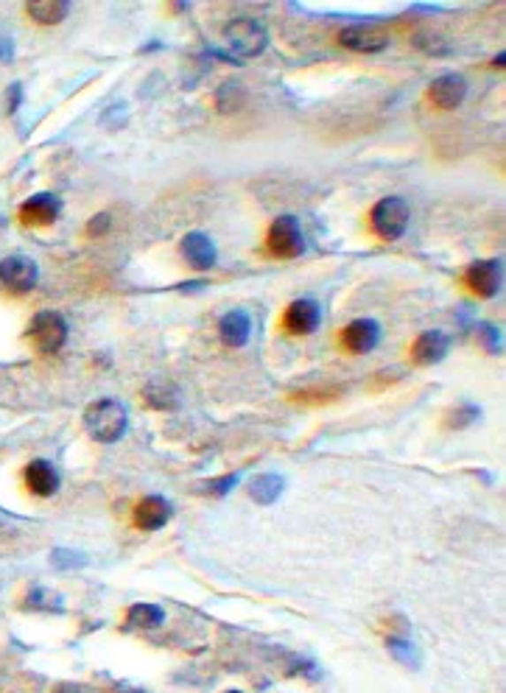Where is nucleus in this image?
I'll list each match as a JSON object with an SVG mask.
<instances>
[{"label":"nucleus","mask_w":506,"mask_h":693,"mask_svg":"<svg viewBox=\"0 0 506 693\" xmlns=\"http://www.w3.org/2000/svg\"><path fill=\"white\" fill-rule=\"evenodd\" d=\"M126 428H129V412L115 397L93 400L84 408V431L90 434V439L101 442V445H115L126 434Z\"/></svg>","instance_id":"nucleus-1"},{"label":"nucleus","mask_w":506,"mask_h":693,"mask_svg":"<svg viewBox=\"0 0 506 693\" xmlns=\"http://www.w3.org/2000/svg\"><path fill=\"white\" fill-rule=\"evenodd\" d=\"M224 45L230 53H235L238 59H252L266 50L269 34L257 20L238 17V20H230L224 26Z\"/></svg>","instance_id":"nucleus-2"},{"label":"nucleus","mask_w":506,"mask_h":693,"mask_svg":"<svg viewBox=\"0 0 506 693\" xmlns=\"http://www.w3.org/2000/svg\"><path fill=\"white\" fill-rule=\"evenodd\" d=\"M409 219H411V210H409L406 199L387 196L370 210V229L375 238L392 243L406 233Z\"/></svg>","instance_id":"nucleus-3"},{"label":"nucleus","mask_w":506,"mask_h":693,"mask_svg":"<svg viewBox=\"0 0 506 693\" xmlns=\"http://www.w3.org/2000/svg\"><path fill=\"white\" fill-rule=\"evenodd\" d=\"M264 252L274 260H291V258H300L305 252L300 224H296L294 216H280L269 224Z\"/></svg>","instance_id":"nucleus-4"},{"label":"nucleus","mask_w":506,"mask_h":693,"mask_svg":"<svg viewBox=\"0 0 506 693\" xmlns=\"http://www.w3.org/2000/svg\"><path fill=\"white\" fill-rule=\"evenodd\" d=\"M26 335H28V342L34 344V350H37V352L54 355L67 342V322H65V316L57 313V311H40L28 322Z\"/></svg>","instance_id":"nucleus-5"},{"label":"nucleus","mask_w":506,"mask_h":693,"mask_svg":"<svg viewBox=\"0 0 506 693\" xmlns=\"http://www.w3.org/2000/svg\"><path fill=\"white\" fill-rule=\"evenodd\" d=\"M37 286V263L26 255H9L0 260V291L23 296Z\"/></svg>","instance_id":"nucleus-6"},{"label":"nucleus","mask_w":506,"mask_h":693,"mask_svg":"<svg viewBox=\"0 0 506 693\" xmlns=\"http://www.w3.org/2000/svg\"><path fill=\"white\" fill-rule=\"evenodd\" d=\"M464 289L479 299H493L501 291V260H473L462 274Z\"/></svg>","instance_id":"nucleus-7"},{"label":"nucleus","mask_w":506,"mask_h":693,"mask_svg":"<svg viewBox=\"0 0 506 693\" xmlns=\"http://www.w3.org/2000/svg\"><path fill=\"white\" fill-rule=\"evenodd\" d=\"M426 98H428V104L433 106V110H440V112L459 110L462 101L467 98V81L459 73H445V76L433 79L428 84Z\"/></svg>","instance_id":"nucleus-8"},{"label":"nucleus","mask_w":506,"mask_h":693,"mask_svg":"<svg viewBox=\"0 0 506 693\" xmlns=\"http://www.w3.org/2000/svg\"><path fill=\"white\" fill-rule=\"evenodd\" d=\"M339 45L353 53H380L389 45V31L380 26H347L339 31Z\"/></svg>","instance_id":"nucleus-9"},{"label":"nucleus","mask_w":506,"mask_h":693,"mask_svg":"<svg viewBox=\"0 0 506 693\" xmlns=\"http://www.w3.org/2000/svg\"><path fill=\"white\" fill-rule=\"evenodd\" d=\"M380 339V327L375 319H353L339 333V347L350 355H366L372 352Z\"/></svg>","instance_id":"nucleus-10"},{"label":"nucleus","mask_w":506,"mask_h":693,"mask_svg":"<svg viewBox=\"0 0 506 693\" xmlns=\"http://www.w3.org/2000/svg\"><path fill=\"white\" fill-rule=\"evenodd\" d=\"M280 327L288 335H310L319 327V305L313 299H294L286 305Z\"/></svg>","instance_id":"nucleus-11"},{"label":"nucleus","mask_w":506,"mask_h":693,"mask_svg":"<svg viewBox=\"0 0 506 693\" xmlns=\"http://www.w3.org/2000/svg\"><path fill=\"white\" fill-rule=\"evenodd\" d=\"M450 350V339L442 330H426L420 333L409 347V358L417 366H433L440 364Z\"/></svg>","instance_id":"nucleus-12"},{"label":"nucleus","mask_w":506,"mask_h":693,"mask_svg":"<svg viewBox=\"0 0 506 693\" xmlns=\"http://www.w3.org/2000/svg\"><path fill=\"white\" fill-rule=\"evenodd\" d=\"M171 520V504L160 495H146L132 509V523L141 531H157Z\"/></svg>","instance_id":"nucleus-13"},{"label":"nucleus","mask_w":506,"mask_h":693,"mask_svg":"<svg viewBox=\"0 0 506 693\" xmlns=\"http://www.w3.org/2000/svg\"><path fill=\"white\" fill-rule=\"evenodd\" d=\"M180 255L185 258V263L190 266V269H196V272H207V269H213L216 266V246H213V241L207 238L204 233H188L182 241H180Z\"/></svg>","instance_id":"nucleus-14"},{"label":"nucleus","mask_w":506,"mask_h":693,"mask_svg":"<svg viewBox=\"0 0 506 693\" xmlns=\"http://www.w3.org/2000/svg\"><path fill=\"white\" fill-rule=\"evenodd\" d=\"M59 199L54 193H40V196H31L28 202H23L20 207V221L26 227H50L59 219Z\"/></svg>","instance_id":"nucleus-15"},{"label":"nucleus","mask_w":506,"mask_h":693,"mask_svg":"<svg viewBox=\"0 0 506 693\" xmlns=\"http://www.w3.org/2000/svg\"><path fill=\"white\" fill-rule=\"evenodd\" d=\"M23 481H26V489H28L31 495L50 497V495L59 489V473L54 470V465H50V461L37 458V461H31V465L26 467Z\"/></svg>","instance_id":"nucleus-16"},{"label":"nucleus","mask_w":506,"mask_h":693,"mask_svg":"<svg viewBox=\"0 0 506 693\" xmlns=\"http://www.w3.org/2000/svg\"><path fill=\"white\" fill-rule=\"evenodd\" d=\"M218 335H221V342H224L226 347L238 350V347H243V344L249 342V335H252V319L243 313V311L224 313L221 322H218Z\"/></svg>","instance_id":"nucleus-17"},{"label":"nucleus","mask_w":506,"mask_h":693,"mask_svg":"<svg viewBox=\"0 0 506 693\" xmlns=\"http://www.w3.org/2000/svg\"><path fill=\"white\" fill-rule=\"evenodd\" d=\"M247 492H249V497L255 504L269 506V504H274L277 497L286 492V478L277 475V473H260V475H255L249 481Z\"/></svg>","instance_id":"nucleus-18"},{"label":"nucleus","mask_w":506,"mask_h":693,"mask_svg":"<svg viewBox=\"0 0 506 693\" xmlns=\"http://www.w3.org/2000/svg\"><path fill=\"white\" fill-rule=\"evenodd\" d=\"M165 624V612L157 604H132L126 618H124V629H157Z\"/></svg>","instance_id":"nucleus-19"},{"label":"nucleus","mask_w":506,"mask_h":693,"mask_svg":"<svg viewBox=\"0 0 506 693\" xmlns=\"http://www.w3.org/2000/svg\"><path fill=\"white\" fill-rule=\"evenodd\" d=\"M141 397H143V403H146L149 408H160V412H171V408H180V392H177V389H173L171 383H165V381H149V383L143 386Z\"/></svg>","instance_id":"nucleus-20"},{"label":"nucleus","mask_w":506,"mask_h":693,"mask_svg":"<svg viewBox=\"0 0 506 693\" xmlns=\"http://www.w3.org/2000/svg\"><path fill=\"white\" fill-rule=\"evenodd\" d=\"M67 12H71V6L65 4V0H31V4L26 6V14L31 17L34 23L40 26H57L62 23Z\"/></svg>","instance_id":"nucleus-21"},{"label":"nucleus","mask_w":506,"mask_h":693,"mask_svg":"<svg viewBox=\"0 0 506 693\" xmlns=\"http://www.w3.org/2000/svg\"><path fill=\"white\" fill-rule=\"evenodd\" d=\"M479 420H481V408L473 405V403H464V405L450 408V412L445 414V428L462 431V428H470V425H476Z\"/></svg>","instance_id":"nucleus-22"},{"label":"nucleus","mask_w":506,"mask_h":693,"mask_svg":"<svg viewBox=\"0 0 506 693\" xmlns=\"http://www.w3.org/2000/svg\"><path fill=\"white\" fill-rule=\"evenodd\" d=\"M387 646H389V654L395 657V660H400L403 666H409V668L420 666V651H417V646L409 641V637L389 635V637H387Z\"/></svg>","instance_id":"nucleus-23"},{"label":"nucleus","mask_w":506,"mask_h":693,"mask_svg":"<svg viewBox=\"0 0 506 693\" xmlns=\"http://www.w3.org/2000/svg\"><path fill=\"white\" fill-rule=\"evenodd\" d=\"M23 607H26V610H42V612H62V610H65V601H62L57 593L34 588V590L26 596Z\"/></svg>","instance_id":"nucleus-24"},{"label":"nucleus","mask_w":506,"mask_h":693,"mask_svg":"<svg viewBox=\"0 0 506 693\" xmlns=\"http://www.w3.org/2000/svg\"><path fill=\"white\" fill-rule=\"evenodd\" d=\"M243 98H247L243 87H238V84H224L221 90L216 93V110L224 112V115H233V112H238L241 106H243Z\"/></svg>","instance_id":"nucleus-25"},{"label":"nucleus","mask_w":506,"mask_h":693,"mask_svg":"<svg viewBox=\"0 0 506 693\" xmlns=\"http://www.w3.org/2000/svg\"><path fill=\"white\" fill-rule=\"evenodd\" d=\"M336 397H341V386L300 389V392H294V395H291L294 403H334Z\"/></svg>","instance_id":"nucleus-26"},{"label":"nucleus","mask_w":506,"mask_h":693,"mask_svg":"<svg viewBox=\"0 0 506 693\" xmlns=\"http://www.w3.org/2000/svg\"><path fill=\"white\" fill-rule=\"evenodd\" d=\"M50 565H54L57 571H71V567H84L87 557L76 554L71 548H57V551H50Z\"/></svg>","instance_id":"nucleus-27"},{"label":"nucleus","mask_w":506,"mask_h":693,"mask_svg":"<svg viewBox=\"0 0 506 693\" xmlns=\"http://www.w3.org/2000/svg\"><path fill=\"white\" fill-rule=\"evenodd\" d=\"M238 481H241V473H230V475H224V478H211V481H204L202 489H204V495L224 497L226 492H233V489L238 487Z\"/></svg>","instance_id":"nucleus-28"},{"label":"nucleus","mask_w":506,"mask_h":693,"mask_svg":"<svg viewBox=\"0 0 506 693\" xmlns=\"http://www.w3.org/2000/svg\"><path fill=\"white\" fill-rule=\"evenodd\" d=\"M479 342L490 355H501V330L493 325H481L479 327Z\"/></svg>","instance_id":"nucleus-29"},{"label":"nucleus","mask_w":506,"mask_h":693,"mask_svg":"<svg viewBox=\"0 0 506 693\" xmlns=\"http://www.w3.org/2000/svg\"><path fill=\"white\" fill-rule=\"evenodd\" d=\"M110 224H112L110 212H98V216H93L90 224L84 227V235L87 238H101L104 233H110Z\"/></svg>","instance_id":"nucleus-30"},{"label":"nucleus","mask_w":506,"mask_h":693,"mask_svg":"<svg viewBox=\"0 0 506 693\" xmlns=\"http://www.w3.org/2000/svg\"><path fill=\"white\" fill-rule=\"evenodd\" d=\"M14 59V42L9 37V31L0 26V62H12Z\"/></svg>","instance_id":"nucleus-31"},{"label":"nucleus","mask_w":506,"mask_h":693,"mask_svg":"<svg viewBox=\"0 0 506 693\" xmlns=\"http://www.w3.org/2000/svg\"><path fill=\"white\" fill-rule=\"evenodd\" d=\"M50 693H84V688L76 685V682H57L54 688H50Z\"/></svg>","instance_id":"nucleus-32"},{"label":"nucleus","mask_w":506,"mask_h":693,"mask_svg":"<svg viewBox=\"0 0 506 693\" xmlns=\"http://www.w3.org/2000/svg\"><path fill=\"white\" fill-rule=\"evenodd\" d=\"M493 67H495V70H501V67H503V53H498V57L493 59Z\"/></svg>","instance_id":"nucleus-33"},{"label":"nucleus","mask_w":506,"mask_h":693,"mask_svg":"<svg viewBox=\"0 0 506 693\" xmlns=\"http://www.w3.org/2000/svg\"><path fill=\"white\" fill-rule=\"evenodd\" d=\"M226 693H241V690H226Z\"/></svg>","instance_id":"nucleus-34"},{"label":"nucleus","mask_w":506,"mask_h":693,"mask_svg":"<svg viewBox=\"0 0 506 693\" xmlns=\"http://www.w3.org/2000/svg\"><path fill=\"white\" fill-rule=\"evenodd\" d=\"M0 224H4V219H0Z\"/></svg>","instance_id":"nucleus-35"}]
</instances>
